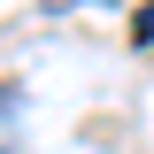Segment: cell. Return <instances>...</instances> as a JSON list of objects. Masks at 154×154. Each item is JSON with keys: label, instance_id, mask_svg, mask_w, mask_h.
Wrapping results in <instances>:
<instances>
[{"label": "cell", "instance_id": "cell-1", "mask_svg": "<svg viewBox=\"0 0 154 154\" xmlns=\"http://www.w3.org/2000/svg\"><path fill=\"white\" fill-rule=\"evenodd\" d=\"M0 154H31V139H23V85H0Z\"/></svg>", "mask_w": 154, "mask_h": 154}, {"label": "cell", "instance_id": "cell-2", "mask_svg": "<svg viewBox=\"0 0 154 154\" xmlns=\"http://www.w3.org/2000/svg\"><path fill=\"white\" fill-rule=\"evenodd\" d=\"M131 38H139V46H154V0L139 8V16H131Z\"/></svg>", "mask_w": 154, "mask_h": 154}]
</instances>
